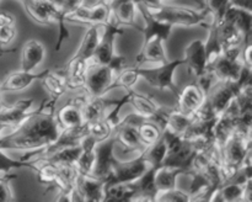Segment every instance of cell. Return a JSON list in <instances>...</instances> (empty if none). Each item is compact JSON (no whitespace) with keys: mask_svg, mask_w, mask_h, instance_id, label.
<instances>
[{"mask_svg":"<svg viewBox=\"0 0 252 202\" xmlns=\"http://www.w3.org/2000/svg\"><path fill=\"white\" fill-rule=\"evenodd\" d=\"M106 180L97 179L93 175L79 174L75 187L86 202H103Z\"/></svg>","mask_w":252,"mask_h":202,"instance_id":"obj_14","label":"cell"},{"mask_svg":"<svg viewBox=\"0 0 252 202\" xmlns=\"http://www.w3.org/2000/svg\"><path fill=\"white\" fill-rule=\"evenodd\" d=\"M16 37V27L15 25H7V26L0 27V46H7L14 41Z\"/></svg>","mask_w":252,"mask_h":202,"instance_id":"obj_43","label":"cell"},{"mask_svg":"<svg viewBox=\"0 0 252 202\" xmlns=\"http://www.w3.org/2000/svg\"><path fill=\"white\" fill-rule=\"evenodd\" d=\"M48 69L41 71V73H33V71H26V70H20L12 71L6 78L4 79L1 86V91H21L25 89L29 88L33 81L41 80Z\"/></svg>","mask_w":252,"mask_h":202,"instance_id":"obj_19","label":"cell"},{"mask_svg":"<svg viewBox=\"0 0 252 202\" xmlns=\"http://www.w3.org/2000/svg\"><path fill=\"white\" fill-rule=\"evenodd\" d=\"M126 99H127V103H129L134 108V112L139 113L145 118H153L161 107V105L158 103L154 98L147 94L138 93L133 89H128L126 93Z\"/></svg>","mask_w":252,"mask_h":202,"instance_id":"obj_17","label":"cell"},{"mask_svg":"<svg viewBox=\"0 0 252 202\" xmlns=\"http://www.w3.org/2000/svg\"><path fill=\"white\" fill-rule=\"evenodd\" d=\"M115 137L117 139V144L122 145L126 153L137 152L140 154L148 148L138 133V127L128 125L121 120L115 130Z\"/></svg>","mask_w":252,"mask_h":202,"instance_id":"obj_12","label":"cell"},{"mask_svg":"<svg viewBox=\"0 0 252 202\" xmlns=\"http://www.w3.org/2000/svg\"><path fill=\"white\" fill-rule=\"evenodd\" d=\"M118 100H107L103 96H89L86 94L85 101L81 105L84 121L90 123L96 120H100L103 117L105 110H107L111 106H115Z\"/></svg>","mask_w":252,"mask_h":202,"instance_id":"obj_20","label":"cell"},{"mask_svg":"<svg viewBox=\"0 0 252 202\" xmlns=\"http://www.w3.org/2000/svg\"><path fill=\"white\" fill-rule=\"evenodd\" d=\"M157 201L160 202H189L191 201V195L181 191L177 187L166 191L159 192L157 196Z\"/></svg>","mask_w":252,"mask_h":202,"instance_id":"obj_40","label":"cell"},{"mask_svg":"<svg viewBox=\"0 0 252 202\" xmlns=\"http://www.w3.org/2000/svg\"><path fill=\"white\" fill-rule=\"evenodd\" d=\"M16 51V49L15 48H12V49H5L4 47L2 46H0V57H2V56H5V54H9V53H14V52Z\"/></svg>","mask_w":252,"mask_h":202,"instance_id":"obj_47","label":"cell"},{"mask_svg":"<svg viewBox=\"0 0 252 202\" xmlns=\"http://www.w3.org/2000/svg\"><path fill=\"white\" fill-rule=\"evenodd\" d=\"M228 6L238 7V9L252 11V0H228Z\"/></svg>","mask_w":252,"mask_h":202,"instance_id":"obj_44","label":"cell"},{"mask_svg":"<svg viewBox=\"0 0 252 202\" xmlns=\"http://www.w3.org/2000/svg\"><path fill=\"white\" fill-rule=\"evenodd\" d=\"M185 64L189 67V74L199 76L208 67L204 42L201 39H194L185 49Z\"/></svg>","mask_w":252,"mask_h":202,"instance_id":"obj_15","label":"cell"},{"mask_svg":"<svg viewBox=\"0 0 252 202\" xmlns=\"http://www.w3.org/2000/svg\"><path fill=\"white\" fill-rule=\"evenodd\" d=\"M137 9L138 11H140L145 21V27L140 29L143 36H144V42L149 41L153 37H159L162 41H166L170 37V34H171V30L174 26L153 16L149 10L143 6L142 4H139V2H137Z\"/></svg>","mask_w":252,"mask_h":202,"instance_id":"obj_13","label":"cell"},{"mask_svg":"<svg viewBox=\"0 0 252 202\" xmlns=\"http://www.w3.org/2000/svg\"><path fill=\"white\" fill-rule=\"evenodd\" d=\"M180 175H186V171L180 168L166 167V165H161L158 168L157 172H155V187H157L158 194L166 191V190L175 189L177 177Z\"/></svg>","mask_w":252,"mask_h":202,"instance_id":"obj_28","label":"cell"},{"mask_svg":"<svg viewBox=\"0 0 252 202\" xmlns=\"http://www.w3.org/2000/svg\"><path fill=\"white\" fill-rule=\"evenodd\" d=\"M150 14L161 21L167 22L172 26H206L208 25L207 17H208V10L198 11V10L189 9V7L182 6H171V5L164 4L160 9L150 11Z\"/></svg>","mask_w":252,"mask_h":202,"instance_id":"obj_2","label":"cell"},{"mask_svg":"<svg viewBox=\"0 0 252 202\" xmlns=\"http://www.w3.org/2000/svg\"><path fill=\"white\" fill-rule=\"evenodd\" d=\"M145 158L148 159V162L152 165H157L160 167L164 163L165 158L167 155V147L166 143H165L164 137H160L157 142H154L153 144H150L147 149L144 150Z\"/></svg>","mask_w":252,"mask_h":202,"instance_id":"obj_37","label":"cell"},{"mask_svg":"<svg viewBox=\"0 0 252 202\" xmlns=\"http://www.w3.org/2000/svg\"><path fill=\"white\" fill-rule=\"evenodd\" d=\"M192 122V116H187L182 113L176 106L174 107L167 108V115H166V127L165 130H169L171 132L176 133V135H182L189 126Z\"/></svg>","mask_w":252,"mask_h":202,"instance_id":"obj_33","label":"cell"},{"mask_svg":"<svg viewBox=\"0 0 252 202\" xmlns=\"http://www.w3.org/2000/svg\"><path fill=\"white\" fill-rule=\"evenodd\" d=\"M103 27H105V31H103L102 37H100L98 39L95 52L90 59V64H107L115 54L113 49H115L116 37L123 34L122 29L113 19V16L108 20V22L103 25Z\"/></svg>","mask_w":252,"mask_h":202,"instance_id":"obj_9","label":"cell"},{"mask_svg":"<svg viewBox=\"0 0 252 202\" xmlns=\"http://www.w3.org/2000/svg\"><path fill=\"white\" fill-rule=\"evenodd\" d=\"M245 185L243 182H239L236 180H231V181L225 182V184L220 185L221 199L223 202H234V201H243L244 191H245Z\"/></svg>","mask_w":252,"mask_h":202,"instance_id":"obj_38","label":"cell"},{"mask_svg":"<svg viewBox=\"0 0 252 202\" xmlns=\"http://www.w3.org/2000/svg\"><path fill=\"white\" fill-rule=\"evenodd\" d=\"M218 37L223 51L238 48V47H241L244 42V34H241L240 30L223 19L218 20Z\"/></svg>","mask_w":252,"mask_h":202,"instance_id":"obj_27","label":"cell"},{"mask_svg":"<svg viewBox=\"0 0 252 202\" xmlns=\"http://www.w3.org/2000/svg\"><path fill=\"white\" fill-rule=\"evenodd\" d=\"M46 57V48L37 39H30L21 49V69L33 71Z\"/></svg>","mask_w":252,"mask_h":202,"instance_id":"obj_21","label":"cell"},{"mask_svg":"<svg viewBox=\"0 0 252 202\" xmlns=\"http://www.w3.org/2000/svg\"><path fill=\"white\" fill-rule=\"evenodd\" d=\"M221 19L229 21L240 30L244 34V42L252 41V11L228 6Z\"/></svg>","mask_w":252,"mask_h":202,"instance_id":"obj_23","label":"cell"},{"mask_svg":"<svg viewBox=\"0 0 252 202\" xmlns=\"http://www.w3.org/2000/svg\"><path fill=\"white\" fill-rule=\"evenodd\" d=\"M84 4V0H63V10L64 12L73 11L78 6Z\"/></svg>","mask_w":252,"mask_h":202,"instance_id":"obj_45","label":"cell"},{"mask_svg":"<svg viewBox=\"0 0 252 202\" xmlns=\"http://www.w3.org/2000/svg\"><path fill=\"white\" fill-rule=\"evenodd\" d=\"M37 162V169L36 171L37 181L42 185H46L49 189H53L56 186L57 181H58V165L54 163L48 162L44 159H38L36 158Z\"/></svg>","mask_w":252,"mask_h":202,"instance_id":"obj_32","label":"cell"},{"mask_svg":"<svg viewBox=\"0 0 252 202\" xmlns=\"http://www.w3.org/2000/svg\"><path fill=\"white\" fill-rule=\"evenodd\" d=\"M207 7L209 14L216 19L221 20L226 7H228V0H206Z\"/></svg>","mask_w":252,"mask_h":202,"instance_id":"obj_42","label":"cell"},{"mask_svg":"<svg viewBox=\"0 0 252 202\" xmlns=\"http://www.w3.org/2000/svg\"><path fill=\"white\" fill-rule=\"evenodd\" d=\"M96 140L94 139L91 135H86L80 142L81 152L79 155L78 160L75 163V167L78 169L79 174L81 175H90L91 170L94 168V163H95V147Z\"/></svg>","mask_w":252,"mask_h":202,"instance_id":"obj_26","label":"cell"},{"mask_svg":"<svg viewBox=\"0 0 252 202\" xmlns=\"http://www.w3.org/2000/svg\"><path fill=\"white\" fill-rule=\"evenodd\" d=\"M37 162L38 160L34 158V159L30 160H21V159H11L10 157H7L4 153V149L0 148V174H10L12 170L15 169H37Z\"/></svg>","mask_w":252,"mask_h":202,"instance_id":"obj_35","label":"cell"},{"mask_svg":"<svg viewBox=\"0 0 252 202\" xmlns=\"http://www.w3.org/2000/svg\"><path fill=\"white\" fill-rule=\"evenodd\" d=\"M61 131L56 120V105L43 101L36 111H31L29 117L14 132L0 138V148L26 150L29 153L20 159H33L41 150L58 139Z\"/></svg>","mask_w":252,"mask_h":202,"instance_id":"obj_1","label":"cell"},{"mask_svg":"<svg viewBox=\"0 0 252 202\" xmlns=\"http://www.w3.org/2000/svg\"><path fill=\"white\" fill-rule=\"evenodd\" d=\"M241 47L224 49L220 56L208 66L218 81H236L240 76L244 64L240 59Z\"/></svg>","mask_w":252,"mask_h":202,"instance_id":"obj_5","label":"cell"},{"mask_svg":"<svg viewBox=\"0 0 252 202\" xmlns=\"http://www.w3.org/2000/svg\"><path fill=\"white\" fill-rule=\"evenodd\" d=\"M42 83V86L47 90L49 95V102L56 105L57 100L59 98L64 95L68 90L66 88V80L65 75H64V71L61 73V71H52L51 69H48V71L46 73V75L39 80Z\"/></svg>","mask_w":252,"mask_h":202,"instance_id":"obj_25","label":"cell"},{"mask_svg":"<svg viewBox=\"0 0 252 202\" xmlns=\"http://www.w3.org/2000/svg\"><path fill=\"white\" fill-rule=\"evenodd\" d=\"M206 98L207 96L196 83L189 84L185 86L184 90H180L179 95L176 96V107L185 115L192 116Z\"/></svg>","mask_w":252,"mask_h":202,"instance_id":"obj_16","label":"cell"},{"mask_svg":"<svg viewBox=\"0 0 252 202\" xmlns=\"http://www.w3.org/2000/svg\"><path fill=\"white\" fill-rule=\"evenodd\" d=\"M15 175L11 174H0V202L12 201L14 195L10 189V181Z\"/></svg>","mask_w":252,"mask_h":202,"instance_id":"obj_41","label":"cell"},{"mask_svg":"<svg viewBox=\"0 0 252 202\" xmlns=\"http://www.w3.org/2000/svg\"><path fill=\"white\" fill-rule=\"evenodd\" d=\"M51 1L53 2L54 5H57V6H59L63 9V0H51Z\"/></svg>","mask_w":252,"mask_h":202,"instance_id":"obj_48","label":"cell"},{"mask_svg":"<svg viewBox=\"0 0 252 202\" xmlns=\"http://www.w3.org/2000/svg\"><path fill=\"white\" fill-rule=\"evenodd\" d=\"M139 67L138 64L133 67H127L126 66L113 79L112 84L110 86V91L113 90V89H125V90H128V89H132L133 86L137 84L139 76Z\"/></svg>","mask_w":252,"mask_h":202,"instance_id":"obj_34","label":"cell"},{"mask_svg":"<svg viewBox=\"0 0 252 202\" xmlns=\"http://www.w3.org/2000/svg\"><path fill=\"white\" fill-rule=\"evenodd\" d=\"M85 98L86 94H81L75 99L69 100L65 105L56 111V120L61 130H70V128L79 127L85 122L83 112H81V105L85 101Z\"/></svg>","mask_w":252,"mask_h":202,"instance_id":"obj_10","label":"cell"},{"mask_svg":"<svg viewBox=\"0 0 252 202\" xmlns=\"http://www.w3.org/2000/svg\"><path fill=\"white\" fill-rule=\"evenodd\" d=\"M238 88L236 81H217L214 84L207 98L211 101L217 116L220 115L230 105L231 101L236 98Z\"/></svg>","mask_w":252,"mask_h":202,"instance_id":"obj_11","label":"cell"},{"mask_svg":"<svg viewBox=\"0 0 252 202\" xmlns=\"http://www.w3.org/2000/svg\"><path fill=\"white\" fill-rule=\"evenodd\" d=\"M7 25H15V17L9 12L0 11V27L7 26Z\"/></svg>","mask_w":252,"mask_h":202,"instance_id":"obj_46","label":"cell"},{"mask_svg":"<svg viewBox=\"0 0 252 202\" xmlns=\"http://www.w3.org/2000/svg\"><path fill=\"white\" fill-rule=\"evenodd\" d=\"M138 133H139L140 138H142L143 143L147 147L157 142L160 137L162 135V130L157 122H154L150 118H145L142 121L139 126H138Z\"/></svg>","mask_w":252,"mask_h":202,"instance_id":"obj_36","label":"cell"},{"mask_svg":"<svg viewBox=\"0 0 252 202\" xmlns=\"http://www.w3.org/2000/svg\"><path fill=\"white\" fill-rule=\"evenodd\" d=\"M138 195V185L134 182L105 184L103 202H130Z\"/></svg>","mask_w":252,"mask_h":202,"instance_id":"obj_22","label":"cell"},{"mask_svg":"<svg viewBox=\"0 0 252 202\" xmlns=\"http://www.w3.org/2000/svg\"><path fill=\"white\" fill-rule=\"evenodd\" d=\"M98 29H100V25H90L89 30L84 34L83 41H81L78 51H76L74 56L90 62L91 57H93L94 52L96 49V46L98 43V39H100V31H98Z\"/></svg>","mask_w":252,"mask_h":202,"instance_id":"obj_31","label":"cell"},{"mask_svg":"<svg viewBox=\"0 0 252 202\" xmlns=\"http://www.w3.org/2000/svg\"><path fill=\"white\" fill-rule=\"evenodd\" d=\"M1 93H2V91H1V86H0V101H1Z\"/></svg>","mask_w":252,"mask_h":202,"instance_id":"obj_49","label":"cell"},{"mask_svg":"<svg viewBox=\"0 0 252 202\" xmlns=\"http://www.w3.org/2000/svg\"><path fill=\"white\" fill-rule=\"evenodd\" d=\"M116 75L117 74L108 63L90 64L84 90L89 96H103L110 91V86Z\"/></svg>","mask_w":252,"mask_h":202,"instance_id":"obj_6","label":"cell"},{"mask_svg":"<svg viewBox=\"0 0 252 202\" xmlns=\"http://www.w3.org/2000/svg\"><path fill=\"white\" fill-rule=\"evenodd\" d=\"M110 5L113 19L120 26L125 25L140 31L142 27L138 26L135 22V12L138 11L137 0H111Z\"/></svg>","mask_w":252,"mask_h":202,"instance_id":"obj_18","label":"cell"},{"mask_svg":"<svg viewBox=\"0 0 252 202\" xmlns=\"http://www.w3.org/2000/svg\"><path fill=\"white\" fill-rule=\"evenodd\" d=\"M150 165L152 164L145 158L144 152L140 153L135 159L127 160V162H120V160L115 159L112 174L106 180L105 184L137 181Z\"/></svg>","mask_w":252,"mask_h":202,"instance_id":"obj_7","label":"cell"},{"mask_svg":"<svg viewBox=\"0 0 252 202\" xmlns=\"http://www.w3.org/2000/svg\"><path fill=\"white\" fill-rule=\"evenodd\" d=\"M116 144H117V139L115 137V133L107 139L96 143L95 163H94V168L90 175L102 180H107L111 176L113 162L116 159L115 154H113Z\"/></svg>","mask_w":252,"mask_h":202,"instance_id":"obj_8","label":"cell"},{"mask_svg":"<svg viewBox=\"0 0 252 202\" xmlns=\"http://www.w3.org/2000/svg\"><path fill=\"white\" fill-rule=\"evenodd\" d=\"M251 132L235 128L226 142L221 145V162L240 168L245 158L251 153Z\"/></svg>","mask_w":252,"mask_h":202,"instance_id":"obj_4","label":"cell"},{"mask_svg":"<svg viewBox=\"0 0 252 202\" xmlns=\"http://www.w3.org/2000/svg\"><path fill=\"white\" fill-rule=\"evenodd\" d=\"M91 9V25H100L103 26L108 20L112 17L110 1L107 0H98L95 5H90Z\"/></svg>","mask_w":252,"mask_h":202,"instance_id":"obj_39","label":"cell"},{"mask_svg":"<svg viewBox=\"0 0 252 202\" xmlns=\"http://www.w3.org/2000/svg\"><path fill=\"white\" fill-rule=\"evenodd\" d=\"M185 66V59L179 58L161 63L157 68H142L139 67V76L144 79L150 86L159 90L169 89L175 96L179 95L180 90L174 83V74L179 67Z\"/></svg>","mask_w":252,"mask_h":202,"instance_id":"obj_3","label":"cell"},{"mask_svg":"<svg viewBox=\"0 0 252 202\" xmlns=\"http://www.w3.org/2000/svg\"><path fill=\"white\" fill-rule=\"evenodd\" d=\"M207 29H208V37H207V41L204 42V47H206L207 63L208 66H211L223 52L218 37V19L212 16V20L208 21V25H207Z\"/></svg>","mask_w":252,"mask_h":202,"instance_id":"obj_30","label":"cell"},{"mask_svg":"<svg viewBox=\"0 0 252 202\" xmlns=\"http://www.w3.org/2000/svg\"><path fill=\"white\" fill-rule=\"evenodd\" d=\"M81 152V145H68V147H62L58 149L53 150L51 153L42 155L38 159L48 160V162L54 163L57 165H71L75 164L79 155Z\"/></svg>","mask_w":252,"mask_h":202,"instance_id":"obj_29","label":"cell"},{"mask_svg":"<svg viewBox=\"0 0 252 202\" xmlns=\"http://www.w3.org/2000/svg\"><path fill=\"white\" fill-rule=\"evenodd\" d=\"M164 41L159 37H153L149 41L144 42L142 49L137 56V63L140 66L144 62H153V63H165L167 62L166 53L164 49Z\"/></svg>","mask_w":252,"mask_h":202,"instance_id":"obj_24","label":"cell"}]
</instances>
